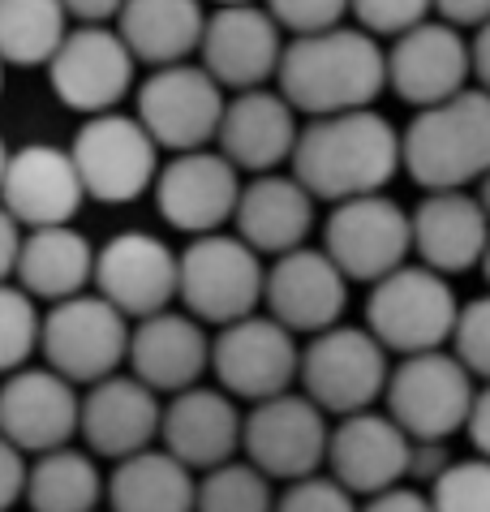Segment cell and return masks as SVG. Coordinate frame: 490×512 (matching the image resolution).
<instances>
[{"instance_id": "6da1fadb", "label": "cell", "mask_w": 490, "mask_h": 512, "mask_svg": "<svg viewBox=\"0 0 490 512\" xmlns=\"http://www.w3.org/2000/svg\"><path fill=\"white\" fill-rule=\"evenodd\" d=\"M280 95L310 121L366 112L387 87V52L357 26L288 39L280 56Z\"/></svg>"}, {"instance_id": "7a4b0ae2", "label": "cell", "mask_w": 490, "mask_h": 512, "mask_svg": "<svg viewBox=\"0 0 490 512\" xmlns=\"http://www.w3.org/2000/svg\"><path fill=\"white\" fill-rule=\"evenodd\" d=\"M293 177L319 203H353V198L383 194L400 168V134L374 108L344 112L301 125L293 147Z\"/></svg>"}, {"instance_id": "3957f363", "label": "cell", "mask_w": 490, "mask_h": 512, "mask_svg": "<svg viewBox=\"0 0 490 512\" xmlns=\"http://www.w3.org/2000/svg\"><path fill=\"white\" fill-rule=\"evenodd\" d=\"M400 164L426 194L478 186L490 173V95L469 87L448 104L417 112L400 138Z\"/></svg>"}, {"instance_id": "277c9868", "label": "cell", "mask_w": 490, "mask_h": 512, "mask_svg": "<svg viewBox=\"0 0 490 512\" xmlns=\"http://www.w3.org/2000/svg\"><path fill=\"white\" fill-rule=\"evenodd\" d=\"M460 319V306L448 280L435 276L422 263H409L379 280L366 302V332L387 353L417 358V353H443Z\"/></svg>"}, {"instance_id": "5b68a950", "label": "cell", "mask_w": 490, "mask_h": 512, "mask_svg": "<svg viewBox=\"0 0 490 512\" xmlns=\"http://www.w3.org/2000/svg\"><path fill=\"white\" fill-rule=\"evenodd\" d=\"M267 289L263 259L233 233L194 237L181 250V276L177 297L185 302V315L198 323L233 327L254 315Z\"/></svg>"}, {"instance_id": "8992f818", "label": "cell", "mask_w": 490, "mask_h": 512, "mask_svg": "<svg viewBox=\"0 0 490 512\" xmlns=\"http://www.w3.org/2000/svg\"><path fill=\"white\" fill-rule=\"evenodd\" d=\"M129 323L121 310H112L99 293H82L69 302H56L43 315L39 353L48 358V371H56L65 383H104L117 375V366L129 362Z\"/></svg>"}, {"instance_id": "52a82bcc", "label": "cell", "mask_w": 490, "mask_h": 512, "mask_svg": "<svg viewBox=\"0 0 490 512\" xmlns=\"http://www.w3.org/2000/svg\"><path fill=\"white\" fill-rule=\"evenodd\" d=\"M387 418L405 431L413 444H443L460 426H469L473 401V375L452 353H417L405 358L387 379Z\"/></svg>"}, {"instance_id": "ba28073f", "label": "cell", "mask_w": 490, "mask_h": 512, "mask_svg": "<svg viewBox=\"0 0 490 512\" xmlns=\"http://www.w3.org/2000/svg\"><path fill=\"white\" fill-rule=\"evenodd\" d=\"M297 379L323 414L353 418V414L374 409V401L387 392L392 366H387V349L366 327L340 323L301 349Z\"/></svg>"}, {"instance_id": "9c48e42d", "label": "cell", "mask_w": 490, "mask_h": 512, "mask_svg": "<svg viewBox=\"0 0 490 512\" xmlns=\"http://www.w3.org/2000/svg\"><path fill=\"white\" fill-rule=\"evenodd\" d=\"M69 155H74L86 198L95 203H134L155 190V177H160V147L138 125V117H121V112L82 121Z\"/></svg>"}, {"instance_id": "30bf717a", "label": "cell", "mask_w": 490, "mask_h": 512, "mask_svg": "<svg viewBox=\"0 0 490 512\" xmlns=\"http://www.w3.org/2000/svg\"><path fill=\"white\" fill-rule=\"evenodd\" d=\"M228 99L203 65L155 69L138 91V125L160 151L190 155L207 151L220 138Z\"/></svg>"}, {"instance_id": "8fae6325", "label": "cell", "mask_w": 490, "mask_h": 512, "mask_svg": "<svg viewBox=\"0 0 490 512\" xmlns=\"http://www.w3.org/2000/svg\"><path fill=\"white\" fill-rule=\"evenodd\" d=\"M331 426L306 392H284L245 414L241 452L271 482H301L327 461Z\"/></svg>"}, {"instance_id": "7c38bea8", "label": "cell", "mask_w": 490, "mask_h": 512, "mask_svg": "<svg viewBox=\"0 0 490 512\" xmlns=\"http://www.w3.org/2000/svg\"><path fill=\"white\" fill-rule=\"evenodd\" d=\"M323 254L340 267L344 280L379 284L400 267H409L413 220L405 216V207L383 194L353 198L331 211L323 229Z\"/></svg>"}, {"instance_id": "4fadbf2b", "label": "cell", "mask_w": 490, "mask_h": 512, "mask_svg": "<svg viewBox=\"0 0 490 512\" xmlns=\"http://www.w3.org/2000/svg\"><path fill=\"white\" fill-rule=\"evenodd\" d=\"M211 371L220 379V392H228L233 401L263 405L271 396H284L288 383L297 379L301 349L293 332H284L271 315H250L215 332Z\"/></svg>"}, {"instance_id": "5bb4252c", "label": "cell", "mask_w": 490, "mask_h": 512, "mask_svg": "<svg viewBox=\"0 0 490 512\" xmlns=\"http://www.w3.org/2000/svg\"><path fill=\"white\" fill-rule=\"evenodd\" d=\"M181 254L151 233H117L104 250H95V293L129 323L155 319L177 302Z\"/></svg>"}, {"instance_id": "9a60e30c", "label": "cell", "mask_w": 490, "mask_h": 512, "mask_svg": "<svg viewBox=\"0 0 490 512\" xmlns=\"http://www.w3.org/2000/svg\"><path fill=\"white\" fill-rule=\"evenodd\" d=\"M134 65L138 61L129 56L117 26H74L61 52L52 56L48 78L56 99L91 121L112 112L129 95Z\"/></svg>"}, {"instance_id": "2e32d148", "label": "cell", "mask_w": 490, "mask_h": 512, "mask_svg": "<svg viewBox=\"0 0 490 512\" xmlns=\"http://www.w3.org/2000/svg\"><path fill=\"white\" fill-rule=\"evenodd\" d=\"M203 69L220 82V91H263L280 74L284 39L271 9L258 5H220L207 13L203 31Z\"/></svg>"}, {"instance_id": "e0dca14e", "label": "cell", "mask_w": 490, "mask_h": 512, "mask_svg": "<svg viewBox=\"0 0 490 512\" xmlns=\"http://www.w3.org/2000/svg\"><path fill=\"white\" fill-rule=\"evenodd\" d=\"M241 173L220 151H190L172 155L155 177V207L181 233L211 237L237 216L241 203Z\"/></svg>"}, {"instance_id": "ac0fdd59", "label": "cell", "mask_w": 490, "mask_h": 512, "mask_svg": "<svg viewBox=\"0 0 490 512\" xmlns=\"http://www.w3.org/2000/svg\"><path fill=\"white\" fill-rule=\"evenodd\" d=\"M82 418V396L74 383H65L48 366H26V371L9 375L0 388V435L13 448L48 457V452L69 448V439L78 435Z\"/></svg>"}, {"instance_id": "d6986e66", "label": "cell", "mask_w": 490, "mask_h": 512, "mask_svg": "<svg viewBox=\"0 0 490 512\" xmlns=\"http://www.w3.org/2000/svg\"><path fill=\"white\" fill-rule=\"evenodd\" d=\"M82 203H86V190L78 181L69 147L31 142V147L9 151V168H5V181H0V207L26 233L61 229V224L78 216Z\"/></svg>"}, {"instance_id": "ffe728a7", "label": "cell", "mask_w": 490, "mask_h": 512, "mask_svg": "<svg viewBox=\"0 0 490 512\" xmlns=\"http://www.w3.org/2000/svg\"><path fill=\"white\" fill-rule=\"evenodd\" d=\"M469 74L473 61L465 35L439 18H426L417 31L387 48V87L417 112L439 108L460 91H469Z\"/></svg>"}, {"instance_id": "44dd1931", "label": "cell", "mask_w": 490, "mask_h": 512, "mask_svg": "<svg viewBox=\"0 0 490 512\" xmlns=\"http://www.w3.org/2000/svg\"><path fill=\"white\" fill-rule=\"evenodd\" d=\"M327 465L331 478L349 495L374 500V495L400 487V478L413 469V439L387 414L366 409V414L340 418V426H331Z\"/></svg>"}, {"instance_id": "7402d4cb", "label": "cell", "mask_w": 490, "mask_h": 512, "mask_svg": "<svg viewBox=\"0 0 490 512\" xmlns=\"http://www.w3.org/2000/svg\"><path fill=\"white\" fill-rule=\"evenodd\" d=\"M263 302L284 332L323 336L340 327V315L349 306V280L323 250H293L267 267Z\"/></svg>"}, {"instance_id": "603a6c76", "label": "cell", "mask_w": 490, "mask_h": 512, "mask_svg": "<svg viewBox=\"0 0 490 512\" xmlns=\"http://www.w3.org/2000/svg\"><path fill=\"white\" fill-rule=\"evenodd\" d=\"M160 422H164V405L147 383H138L134 375H112L82 396L78 431L86 448H91V457H108L121 465L138 457V452H151Z\"/></svg>"}, {"instance_id": "cb8c5ba5", "label": "cell", "mask_w": 490, "mask_h": 512, "mask_svg": "<svg viewBox=\"0 0 490 512\" xmlns=\"http://www.w3.org/2000/svg\"><path fill=\"white\" fill-rule=\"evenodd\" d=\"M241 431L245 418L237 401L220 388H190L181 396H172L164 405L160 439L172 461H181L185 469H220L228 461H237L241 452Z\"/></svg>"}, {"instance_id": "d4e9b609", "label": "cell", "mask_w": 490, "mask_h": 512, "mask_svg": "<svg viewBox=\"0 0 490 512\" xmlns=\"http://www.w3.org/2000/svg\"><path fill=\"white\" fill-rule=\"evenodd\" d=\"M297 134H301V125H297V112L288 108V99L280 91L263 87V91H245L228 99L215 151L237 173L271 177L284 160H293Z\"/></svg>"}, {"instance_id": "484cf974", "label": "cell", "mask_w": 490, "mask_h": 512, "mask_svg": "<svg viewBox=\"0 0 490 512\" xmlns=\"http://www.w3.org/2000/svg\"><path fill=\"white\" fill-rule=\"evenodd\" d=\"M129 366L134 379L147 383L151 392H190L198 379L211 371V336L207 327L181 310H164L155 319L134 323L129 336Z\"/></svg>"}, {"instance_id": "4316f807", "label": "cell", "mask_w": 490, "mask_h": 512, "mask_svg": "<svg viewBox=\"0 0 490 512\" xmlns=\"http://www.w3.org/2000/svg\"><path fill=\"white\" fill-rule=\"evenodd\" d=\"M413 254L435 276L469 272L486 259L490 246V220L478 207V198L465 190L452 194H426L413 211Z\"/></svg>"}, {"instance_id": "83f0119b", "label": "cell", "mask_w": 490, "mask_h": 512, "mask_svg": "<svg viewBox=\"0 0 490 512\" xmlns=\"http://www.w3.org/2000/svg\"><path fill=\"white\" fill-rule=\"evenodd\" d=\"M237 237L250 246L254 254H284L306 250V237L314 229V198L293 173H271V177H254L241 190L237 203Z\"/></svg>"}, {"instance_id": "f1b7e54d", "label": "cell", "mask_w": 490, "mask_h": 512, "mask_svg": "<svg viewBox=\"0 0 490 512\" xmlns=\"http://www.w3.org/2000/svg\"><path fill=\"white\" fill-rule=\"evenodd\" d=\"M207 13L194 0H129L117 13V35L134 61L151 69L190 65V56L203 48Z\"/></svg>"}, {"instance_id": "f546056e", "label": "cell", "mask_w": 490, "mask_h": 512, "mask_svg": "<svg viewBox=\"0 0 490 512\" xmlns=\"http://www.w3.org/2000/svg\"><path fill=\"white\" fill-rule=\"evenodd\" d=\"M13 276H18V289L31 293L35 302H69L86 293V284H95V250L74 224L35 229L22 237Z\"/></svg>"}, {"instance_id": "4dcf8cb0", "label": "cell", "mask_w": 490, "mask_h": 512, "mask_svg": "<svg viewBox=\"0 0 490 512\" xmlns=\"http://www.w3.org/2000/svg\"><path fill=\"white\" fill-rule=\"evenodd\" d=\"M112 512H194L198 482L168 452H138L108 474Z\"/></svg>"}, {"instance_id": "1f68e13d", "label": "cell", "mask_w": 490, "mask_h": 512, "mask_svg": "<svg viewBox=\"0 0 490 512\" xmlns=\"http://www.w3.org/2000/svg\"><path fill=\"white\" fill-rule=\"evenodd\" d=\"M104 474L91 452L61 448L48 457H35L26 474V504L31 512H95L104 500Z\"/></svg>"}, {"instance_id": "d6a6232c", "label": "cell", "mask_w": 490, "mask_h": 512, "mask_svg": "<svg viewBox=\"0 0 490 512\" xmlns=\"http://www.w3.org/2000/svg\"><path fill=\"white\" fill-rule=\"evenodd\" d=\"M69 39V9L56 0H0V61L31 69L52 65Z\"/></svg>"}, {"instance_id": "836d02e7", "label": "cell", "mask_w": 490, "mask_h": 512, "mask_svg": "<svg viewBox=\"0 0 490 512\" xmlns=\"http://www.w3.org/2000/svg\"><path fill=\"white\" fill-rule=\"evenodd\" d=\"M194 512H276V491L250 461H228L198 482Z\"/></svg>"}, {"instance_id": "e575fe53", "label": "cell", "mask_w": 490, "mask_h": 512, "mask_svg": "<svg viewBox=\"0 0 490 512\" xmlns=\"http://www.w3.org/2000/svg\"><path fill=\"white\" fill-rule=\"evenodd\" d=\"M43 315L31 293L18 284H0V375H18L31 366L39 349Z\"/></svg>"}, {"instance_id": "d590c367", "label": "cell", "mask_w": 490, "mask_h": 512, "mask_svg": "<svg viewBox=\"0 0 490 512\" xmlns=\"http://www.w3.org/2000/svg\"><path fill=\"white\" fill-rule=\"evenodd\" d=\"M435 512H490V461H452L430 487Z\"/></svg>"}, {"instance_id": "8d00e7d4", "label": "cell", "mask_w": 490, "mask_h": 512, "mask_svg": "<svg viewBox=\"0 0 490 512\" xmlns=\"http://www.w3.org/2000/svg\"><path fill=\"white\" fill-rule=\"evenodd\" d=\"M353 18H357V31H366L374 44L379 39H392L396 44V39H405L430 18V5L426 0H357Z\"/></svg>"}, {"instance_id": "74e56055", "label": "cell", "mask_w": 490, "mask_h": 512, "mask_svg": "<svg viewBox=\"0 0 490 512\" xmlns=\"http://www.w3.org/2000/svg\"><path fill=\"white\" fill-rule=\"evenodd\" d=\"M452 345H456L452 358L465 366L469 375H478V379L490 383V293L486 297H473V302L460 310L456 332H452Z\"/></svg>"}, {"instance_id": "f35d334b", "label": "cell", "mask_w": 490, "mask_h": 512, "mask_svg": "<svg viewBox=\"0 0 490 512\" xmlns=\"http://www.w3.org/2000/svg\"><path fill=\"white\" fill-rule=\"evenodd\" d=\"M344 13H349V5H340V0H276V5H271L276 26L293 39L336 31V26H344Z\"/></svg>"}, {"instance_id": "ab89813d", "label": "cell", "mask_w": 490, "mask_h": 512, "mask_svg": "<svg viewBox=\"0 0 490 512\" xmlns=\"http://www.w3.org/2000/svg\"><path fill=\"white\" fill-rule=\"evenodd\" d=\"M276 512H357L353 495L336 478H301L288 482V491L276 500Z\"/></svg>"}, {"instance_id": "60d3db41", "label": "cell", "mask_w": 490, "mask_h": 512, "mask_svg": "<svg viewBox=\"0 0 490 512\" xmlns=\"http://www.w3.org/2000/svg\"><path fill=\"white\" fill-rule=\"evenodd\" d=\"M26 474H31L26 457L0 435V512H9L26 495Z\"/></svg>"}, {"instance_id": "b9f144b4", "label": "cell", "mask_w": 490, "mask_h": 512, "mask_svg": "<svg viewBox=\"0 0 490 512\" xmlns=\"http://www.w3.org/2000/svg\"><path fill=\"white\" fill-rule=\"evenodd\" d=\"M22 224L0 207V284H9V276L18 272V254H22Z\"/></svg>"}, {"instance_id": "7bdbcfd3", "label": "cell", "mask_w": 490, "mask_h": 512, "mask_svg": "<svg viewBox=\"0 0 490 512\" xmlns=\"http://www.w3.org/2000/svg\"><path fill=\"white\" fill-rule=\"evenodd\" d=\"M362 512H435V508H430V495H422V491H413V487H392V491L374 495V500H370Z\"/></svg>"}, {"instance_id": "ee69618b", "label": "cell", "mask_w": 490, "mask_h": 512, "mask_svg": "<svg viewBox=\"0 0 490 512\" xmlns=\"http://www.w3.org/2000/svg\"><path fill=\"white\" fill-rule=\"evenodd\" d=\"M439 22H448V26H482L490 22V0H443L439 5Z\"/></svg>"}, {"instance_id": "f6af8a7d", "label": "cell", "mask_w": 490, "mask_h": 512, "mask_svg": "<svg viewBox=\"0 0 490 512\" xmlns=\"http://www.w3.org/2000/svg\"><path fill=\"white\" fill-rule=\"evenodd\" d=\"M469 439L473 448H478V457L490 461V383L478 392V401H473V414H469Z\"/></svg>"}, {"instance_id": "bcb514c9", "label": "cell", "mask_w": 490, "mask_h": 512, "mask_svg": "<svg viewBox=\"0 0 490 512\" xmlns=\"http://www.w3.org/2000/svg\"><path fill=\"white\" fill-rule=\"evenodd\" d=\"M469 61H473V78L482 82V91L490 95V22L482 26L478 35H473V44H469Z\"/></svg>"}, {"instance_id": "7dc6e473", "label": "cell", "mask_w": 490, "mask_h": 512, "mask_svg": "<svg viewBox=\"0 0 490 512\" xmlns=\"http://www.w3.org/2000/svg\"><path fill=\"white\" fill-rule=\"evenodd\" d=\"M473 198H478V207L486 211V220H490V173L478 181V194H473Z\"/></svg>"}, {"instance_id": "c3c4849f", "label": "cell", "mask_w": 490, "mask_h": 512, "mask_svg": "<svg viewBox=\"0 0 490 512\" xmlns=\"http://www.w3.org/2000/svg\"><path fill=\"white\" fill-rule=\"evenodd\" d=\"M5 168H9V147H5V138H0V181H5Z\"/></svg>"}, {"instance_id": "681fc988", "label": "cell", "mask_w": 490, "mask_h": 512, "mask_svg": "<svg viewBox=\"0 0 490 512\" xmlns=\"http://www.w3.org/2000/svg\"><path fill=\"white\" fill-rule=\"evenodd\" d=\"M482 272H486V284H490V246H486V259H482Z\"/></svg>"}, {"instance_id": "f907efd6", "label": "cell", "mask_w": 490, "mask_h": 512, "mask_svg": "<svg viewBox=\"0 0 490 512\" xmlns=\"http://www.w3.org/2000/svg\"><path fill=\"white\" fill-rule=\"evenodd\" d=\"M0 87H5V61H0Z\"/></svg>"}]
</instances>
